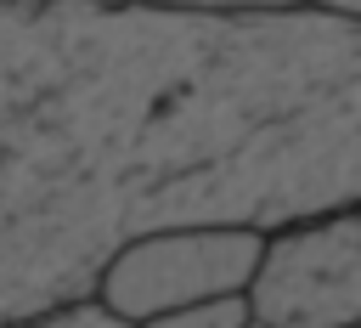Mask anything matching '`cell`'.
<instances>
[{
    "label": "cell",
    "mask_w": 361,
    "mask_h": 328,
    "mask_svg": "<svg viewBox=\"0 0 361 328\" xmlns=\"http://www.w3.org/2000/svg\"><path fill=\"white\" fill-rule=\"evenodd\" d=\"M265 238L254 226H152L124 238L96 271V300L130 322L158 311L254 288L265 266Z\"/></svg>",
    "instance_id": "cell-1"
},
{
    "label": "cell",
    "mask_w": 361,
    "mask_h": 328,
    "mask_svg": "<svg viewBox=\"0 0 361 328\" xmlns=\"http://www.w3.org/2000/svg\"><path fill=\"white\" fill-rule=\"evenodd\" d=\"M135 328H254V294L237 288V294H209V300H192V305H175V311H158Z\"/></svg>",
    "instance_id": "cell-2"
},
{
    "label": "cell",
    "mask_w": 361,
    "mask_h": 328,
    "mask_svg": "<svg viewBox=\"0 0 361 328\" xmlns=\"http://www.w3.org/2000/svg\"><path fill=\"white\" fill-rule=\"evenodd\" d=\"M158 11H203V17H248V11H299L310 0H141Z\"/></svg>",
    "instance_id": "cell-3"
},
{
    "label": "cell",
    "mask_w": 361,
    "mask_h": 328,
    "mask_svg": "<svg viewBox=\"0 0 361 328\" xmlns=\"http://www.w3.org/2000/svg\"><path fill=\"white\" fill-rule=\"evenodd\" d=\"M322 11H338V17H361V0H310Z\"/></svg>",
    "instance_id": "cell-4"
},
{
    "label": "cell",
    "mask_w": 361,
    "mask_h": 328,
    "mask_svg": "<svg viewBox=\"0 0 361 328\" xmlns=\"http://www.w3.org/2000/svg\"><path fill=\"white\" fill-rule=\"evenodd\" d=\"M350 328H361V322H350Z\"/></svg>",
    "instance_id": "cell-5"
}]
</instances>
